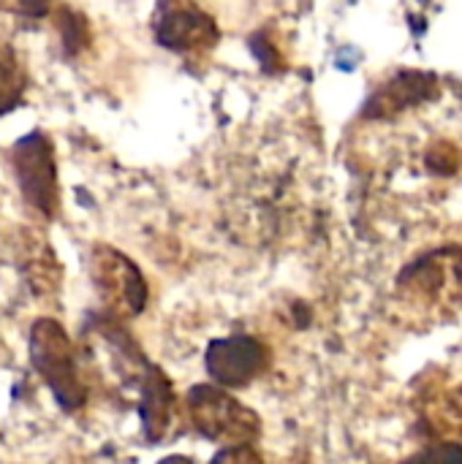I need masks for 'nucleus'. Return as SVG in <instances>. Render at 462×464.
Masks as SVG:
<instances>
[{
  "instance_id": "f8f14e48",
  "label": "nucleus",
  "mask_w": 462,
  "mask_h": 464,
  "mask_svg": "<svg viewBox=\"0 0 462 464\" xmlns=\"http://www.w3.org/2000/svg\"><path fill=\"white\" fill-rule=\"evenodd\" d=\"M52 11V0H0V14L38 22Z\"/></svg>"
},
{
  "instance_id": "0eeeda50",
  "label": "nucleus",
  "mask_w": 462,
  "mask_h": 464,
  "mask_svg": "<svg viewBox=\"0 0 462 464\" xmlns=\"http://www.w3.org/2000/svg\"><path fill=\"white\" fill-rule=\"evenodd\" d=\"M16 264L25 285L35 299L54 296L63 283V264L54 256L52 245L35 234V231H19V250H16Z\"/></svg>"
},
{
  "instance_id": "dca6fc26",
  "label": "nucleus",
  "mask_w": 462,
  "mask_h": 464,
  "mask_svg": "<svg viewBox=\"0 0 462 464\" xmlns=\"http://www.w3.org/2000/svg\"><path fill=\"white\" fill-rule=\"evenodd\" d=\"M161 464H191L188 459H182V457H172V459H163Z\"/></svg>"
},
{
  "instance_id": "7ed1b4c3",
  "label": "nucleus",
  "mask_w": 462,
  "mask_h": 464,
  "mask_svg": "<svg viewBox=\"0 0 462 464\" xmlns=\"http://www.w3.org/2000/svg\"><path fill=\"white\" fill-rule=\"evenodd\" d=\"M93 288L106 310V315L123 321L136 318L147 307V280L142 269L112 245H93L87 256Z\"/></svg>"
},
{
  "instance_id": "4468645a",
  "label": "nucleus",
  "mask_w": 462,
  "mask_h": 464,
  "mask_svg": "<svg viewBox=\"0 0 462 464\" xmlns=\"http://www.w3.org/2000/svg\"><path fill=\"white\" fill-rule=\"evenodd\" d=\"M212 464H264L253 446H226Z\"/></svg>"
},
{
  "instance_id": "9d476101",
  "label": "nucleus",
  "mask_w": 462,
  "mask_h": 464,
  "mask_svg": "<svg viewBox=\"0 0 462 464\" xmlns=\"http://www.w3.org/2000/svg\"><path fill=\"white\" fill-rule=\"evenodd\" d=\"M27 92V71L19 52L0 38V117L22 106Z\"/></svg>"
},
{
  "instance_id": "423d86ee",
  "label": "nucleus",
  "mask_w": 462,
  "mask_h": 464,
  "mask_svg": "<svg viewBox=\"0 0 462 464\" xmlns=\"http://www.w3.org/2000/svg\"><path fill=\"white\" fill-rule=\"evenodd\" d=\"M270 364V351L248 334H234L215 340L207 348V372L229 389L248 386Z\"/></svg>"
},
{
  "instance_id": "39448f33",
  "label": "nucleus",
  "mask_w": 462,
  "mask_h": 464,
  "mask_svg": "<svg viewBox=\"0 0 462 464\" xmlns=\"http://www.w3.org/2000/svg\"><path fill=\"white\" fill-rule=\"evenodd\" d=\"M400 294L430 307H457L462 304V250L444 247L400 275Z\"/></svg>"
},
{
  "instance_id": "9b49d317",
  "label": "nucleus",
  "mask_w": 462,
  "mask_h": 464,
  "mask_svg": "<svg viewBox=\"0 0 462 464\" xmlns=\"http://www.w3.org/2000/svg\"><path fill=\"white\" fill-rule=\"evenodd\" d=\"M57 30H60V41H63V52L68 57L71 54H79L87 46V24L71 8H60V14H57Z\"/></svg>"
},
{
  "instance_id": "f03ea898",
  "label": "nucleus",
  "mask_w": 462,
  "mask_h": 464,
  "mask_svg": "<svg viewBox=\"0 0 462 464\" xmlns=\"http://www.w3.org/2000/svg\"><path fill=\"white\" fill-rule=\"evenodd\" d=\"M8 163L27 209L52 223L60 215V179L52 139L44 130L33 128L11 144Z\"/></svg>"
},
{
  "instance_id": "6e6552de",
  "label": "nucleus",
  "mask_w": 462,
  "mask_h": 464,
  "mask_svg": "<svg viewBox=\"0 0 462 464\" xmlns=\"http://www.w3.org/2000/svg\"><path fill=\"white\" fill-rule=\"evenodd\" d=\"M155 38L174 52H191V49H202L210 46L218 38V30L212 24L210 16H204L202 11L191 8V5H166L158 11L155 19Z\"/></svg>"
},
{
  "instance_id": "1a4fd4ad",
  "label": "nucleus",
  "mask_w": 462,
  "mask_h": 464,
  "mask_svg": "<svg viewBox=\"0 0 462 464\" xmlns=\"http://www.w3.org/2000/svg\"><path fill=\"white\" fill-rule=\"evenodd\" d=\"M136 386H139V416H142L144 438L150 443H161L172 424V408H174L172 383L163 375V370L150 362V367L142 372Z\"/></svg>"
},
{
  "instance_id": "ddd939ff",
  "label": "nucleus",
  "mask_w": 462,
  "mask_h": 464,
  "mask_svg": "<svg viewBox=\"0 0 462 464\" xmlns=\"http://www.w3.org/2000/svg\"><path fill=\"white\" fill-rule=\"evenodd\" d=\"M406 464H462V449L455 443H438Z\"/></svg>"
},
{
  "instance_id": "2eb2a0df",
  "label": "nucleus",
  "mask_w": 462,
  "mask_h": 464,
  "mask_svg": "<svg viewBox=\"0 0 462 464\" xmlns=\"http://www.w3.org/2000/svg\"><path fill=\"white\" fill-rule=\"evenodd\" d=\"M455 413H457V421H460L462 427V389L455 394Z\"/></svg>"
},
{
  "instance_id": "20e7f679",
  "label": "nucleus",
  "mask_w": 462,
  "mask_h": 464,
  "mask_svg": "<svg viewBox=\"0 0 462 464\" xmlns=\"http://www.w3.org/2000/svg\"><path fill=\"white\" fill-rule=\"evenodd\" d=\"M196 432L223 446H251L259 438V416L215 386H196L185 397Z\"/></svg>"
},
{
  "instance_id": "f257e3e1",
  "label": "nucleus",
  "mask_w": 462,
  "mask_h": 464,
  "mask_svg": "<svg viewBox=\"0 0 462 464\" xmlns=\"http://www.w3.org/2000/svg\"><path fill=\"white\" fill-rule=\"evenodd\" d=\"M30 367L44 381L63 413H79L87 405V386L76 367V351L65 326L54 318H35L27 332Z\"/></svg>"
}]
</instances>
